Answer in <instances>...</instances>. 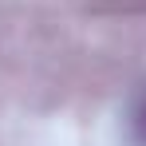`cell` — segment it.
I'll list each match as a JSON object with an SVG mask.
<instances>
[{
  "label": "cell",
  "instance_id": "cell-1",
  "mask_svg": "<svg viewBox=\"0 0 146 146\" xmlns=\"http://www.w3.org/2000/svg\"><path fill=\"white\" fill-rule=\"evenodd\" d=\"M130 138L134 146H146V91L130 103Z\"/></svg>",
  "mask_w": 146,
  "mask_h": 146
}]
</instances>
